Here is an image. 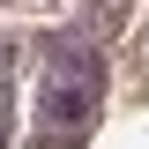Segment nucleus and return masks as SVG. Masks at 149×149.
<instances>
[{
	"label": "nucleus",
	"mask_w": 149,
	"mask_h": 149,
	"mask_svg": "<svg viewBox=\"0 0 149 149\" xmlns=\"http://www.w3.org/2000/svg\"><path fill=\"white\" fill-rule=\"evenodd\" d=\"M97 90H104V67H97L90 52L60 60V67H52V82H45V119L90 127V119H97Z\"/></svg>",
	"instance_id": "nucleus-1"
}]
</instances>
